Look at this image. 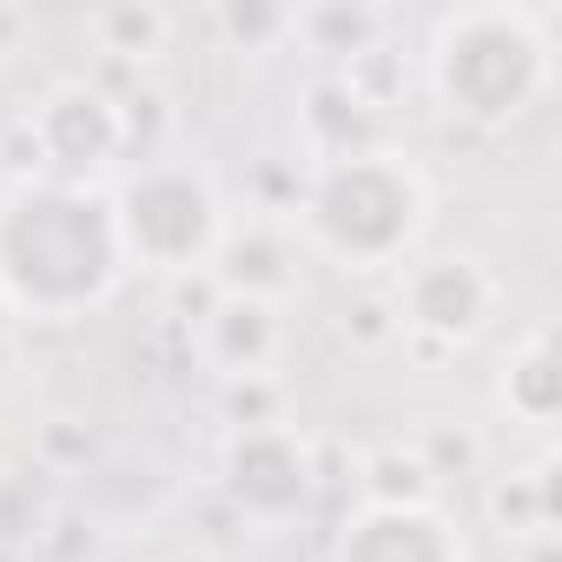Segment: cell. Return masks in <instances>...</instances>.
Masks as SVG:
<instances>
[{
    "label": "cell",
    "instance_id": "obj_1",
    "mask_svg": "<svg viewBox=\"0 0 562 562\" xmlns=\"http://www.w3.org/2000/svg\"><path fill=\"white\" fill-rule=\"evenodd\" d=\"M113 199L100 186L27 179L0 205V305L21 318H80L126 278Z\"/></svg>",
    "mask_w": 562,
    "mask_h": 562
},
{
    "label": "cell",
    "instance_id": "obj_2",
    "mask_svg": "<svg viewBox=\"0 0 562 562\" xmlns=\"http://www.w3.org/2000/svg\"><path fill=\"white\" fill-rule=\"evenodd\" d=\"M424 80L437 113L476 133L516 126L555 80V41L542 8H509V0H483V8H457L430 27L424 47Z\"/></svg>",
    "mask_w": 562,
    "mask_h": 562
},
{
    "label": "cell",
    "instance_id": "obj_3",
    "mask_svg": "<svg viewBox=\"0 0 562 562\" xmlns=\"http://www.w3.org/2000/svg\"><path fill=\"white\" fill-rule=\"evenodd\" d=\"M430 232V179L391 146L331 153L299 199V238L338 271H404Z\"/></svg>",
    "mask_w": 562,
    "mask_h": 562
},
{
    "label": "cell",
    "instance_id": "obj_4",
    "mask_svg": "<svg viewBox=\"0 0 562 562\" xmlns=\"http://www.w3.org/2000/svg\"><path fill=\"white\" fill-rule=\"evenodd\" d=\"M113 225L126 245V265L159 271V278H192L212 271L225 245V199L205 166L192 159H153L133 166V179L113 192Z\"/></svg>",
    "mask_w": 562,
    "mask_h": 562
},
{
    "label": "cell",
    "instance_id": "obj_5",
    "mask_svg": "<svg viewBox=\"0 0 562 562\" xmlns=\"http://www.w3.org/2000/svg\"><path fill=\"white\" fill-rule=\"evenodd\" d=\"M503 312V278L476 251H430L397 271V325L424 345L463 351Z\"/></svg>",
    "mask_w": 562,
    "mask_h": 562
},
{
    "label": "cell",
    "instance_id": "obj_6",
    "mask_svg": "<svg viewBox=\"0 0 562 562\" xmlns=\"http://www.w3.org/2000/svg\"><path fill=\"white\" fill-rule=\"evenodd\" d=\"M27 139L34 166L54 172V186H100V172H113L133 146V113L87 80H60L27 113Z\"/></svg>",
    "mask_w": 562,
    "mask_h": 562
},
{
    "label": "cell",
    "instance_id": "obj_7",
    "mask_svg": "<svg viewBox=\"0 0 562 562\" xmlns=\"http://www.w3.org/2000/svg\"><path fill=\"white\" fill-rule=\"evenodd\" d=\"M331 562H470V536L437 496L424 503H364L338 522Z\"/></svg>",
    "mask_w": 562,
    "mask_h": 562
},
{
    "label": "cell",
    "instance_id": "obj_8",
    "mask_svg": "<svg viewBox=\"0 0 562 562\" xmlns=\"http://www.w3.org/2000/svg\"><path fill=\"white\" fill-rule=\"evenodd\" d=\"M225 490H232V503L245 516L278 522V516L305 509V496H312V457H305V443L292 430H245L225 450Z\"/></svg>",
    "mask_w": 562,
    "mask_h": 562
},
{
    "label": "cell",
    "instance_id": "obj_9",
    "mask_svg": "<svg viewBox=\"0 0 562 562\" xmlns=\"http://www.w3.org/2000/svg\"><path fill=\"white\" fill-rule=\"evenodd\" d=\"M278 351H285V312H278V299H238L225 292L205 318V358L225 371V378H258L278 364Z\"/></svg>",
    "mask_w": 562,
    "mask_h": 562
},
{
    "label": "cell",
    "instance_id": "obj_10",
    "mask_svg": "<svg viewBox=\"0 0 562 562\" xmlns=\"http://www.w3.org/2000/svg\"><path fill=\"white\" fill-rule=\"evenodd\" d=\"M496 404L529 424V430H549L555 424V404H562V378H555V331L536 325L509 358H503V378H496Z\"/></svg>",
    "mask_w": 562,
    "mask_h": 562
},
{
    "label": "cell",
    "instance_id": "obj_11",
    "mask_svg": "<svg viewBox=\"0 0 562 562\" xmlns=\"http://www.w3.org/2000/svg\"><path fill=\"white\" fill-rule=\"evenodd\" d=\"M166 34H172V14H159V8H106V14H93V41L106 54H120V60H153L166 47Z\"/></svg>",
    "mask_w": 562,
    "mask_h": 562
}]
</instances>
